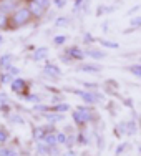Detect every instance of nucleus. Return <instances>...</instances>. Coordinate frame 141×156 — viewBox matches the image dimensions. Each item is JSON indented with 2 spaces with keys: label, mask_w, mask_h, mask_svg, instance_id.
Here are the masks:
<instances>
[{
  "label": "nucleus",
  "mask_w": 141,
  "mask_h": 156,
  "mask_svg": "<svg viewBox=\"0 0 141 156\" xmlns=\"http://www.w3.org/2000/svg\"><path fill=\"white\" fill-rule=\"evenodd\" d=\"M30 17H32V13H30V10H28V9H18V10H15V12H13L12 22H13V25L20 27V25L28 23Z\"/></svg>",
  "instance_id": "1"
},
{
  "label": "nucleus",
  "mask_w": 141,
  "mask_h": 156,
  "mask_svg": "<svg viewBox=\"0 0 141 156\" xmlns=\"http://www.w3.org/2000/svg\"><path fill=\"white\" fill-rule=\"evenodd\" d=\"M73 120H75V123L78 125H85L88 123V121L91 120V113L88 108H85V106H78L76 111L73 113Z\"/></svg>",
  "instance_id": "2"
},
{
  "label": "nucleus",
  "mask_w": 141,
  "mask_h": 156,
  "mask_svg": "<svg viewBox=\"0 0 141 156\" xmlns=\"http://www.w3.org/2000/svg\"><path fill=\"white\" fill-rule=\"evenodd\" d=\"M75 93H78L86 103H96L98 100H101V96H100V95L90 93V91H76V90H75Z\"/></svg>",
  "instance_id": "3"
},
{
  "label": "nucleus",
  "mask_w": 141,
  "mask_h": 156,
  "mask_svg": "<svg viewBox=\"0 0 141 156\" xmlns=\"http://www.w3.org/2000/svg\"><path fill=\"white\" fill-rule=\"evenodd\" d=\"M85 55H88L90 58H95V60H101V58L106 57V53L103 50H93V48H91V50H86Z\"/></svg>",
  "instance_id": "4"
},
{
  "label": "nucleus",
  "mask_w": 141,
  "mask_h": 156,
  "mask_svg": "<svg viewBox=\"0 0 141 156\" xmlns=\"http://www.w3.org/2000/svg\"><path fill=\"white\" fill-rule=\"evenodd\" d=\"M27 9L30 10V13H32V15H37V17H40V15L43 13V7H40L38 3H37V2H33V0L30 2V5H28Z\"/></svg>",
  "instance_id": "5"
},
{
  "label": "nucleus",
  "mask_w": 141,
  "mask_h": 156,
  "mask_svg": "<svg viewBox=\"0 0 141 156\" xmlns=\"http://www.w3.org/2000/svg\"><path fill=\"white\" fill-rule=\"evenodd\" d=\"M45 73H48V75L53 76V78H58L60 76V68L55 66V65H51V63H47L45 65Z\"/></svg>",
  "instance_id": "6"
},
{
  "label": "nucleus",
  "mask_w": 141,
  "mask_h": 156,
  "mask_svg": "<svg viewBox=\"0 0 141 156\" xmlns=\"http://www.w3.org/2000/svg\"><path fill=\"white\" fill-rule=\"evenodd\" d=\"M12 90L15 91V93H20L22 90H25V80H22V78L13 80L12 81Z\"/></svg>",
  "instance_id": "7"
},
{
  "label": "nucleus",
  "mask_w": 141,
  "mask_h": 156,
  "mask_svg": "<svg viewBox=\"0 0 141 156\" xmlns=\"http://www.w3.org/2000/svg\"><path fill=\"white\" fill-rule=\"evenodd\" d=\"M66 51H68V55H70L72 58H78V60H81V58L85 57V51H81L80 48H76V47H72V48H68Z\"/></svg>",
  "instance_id": "8"
},
{
  "label": "nucleus",
  "mask_w": 141,
  "mask_h": 156,
  "mask_svg": "<svg viewBox=\"0 0 141 156\" xmlns=\"http://www.w3.org/2000/svg\"><path fill=\"white\" fill-rule=\"evenodd\" d=\"M43 141L48 144L50 148H53L55 144H58V140H57V135H53V133H50V135H47L45 138H43Z\"/></svg>",
  "instance_id": "9"
},
{
  "label": "nucleus",
  "mask_w": 141,
  "mask_h": 156,
  "mask_svg": "<svg viewBox=\"0 0 141 156\" xmlns=\"http://www.w3.org/2000/svg\"><path fill=\"white\" fill-rule=\"evenodd\" d=\"M80 70H83V72H90V73H100V72H101V68H100V66H96V65H86V63H85V65H81Z\"/></svg>",
  "instance_id": "10"
},
{
  "label": "nucleus",
  "mask_w": 141,
  "mask_h": 156,
  "mask_svg": "<svg viewBox=\"0 0 141 156\" xmlns=\"http://www.w3.org/2000/svg\"><path fill=\"white\" fill-rule=\"evenodd\" d=\"M47 53H48V50L45 47H42V48H38V50L33 53V58H35V60H43V58L47 57Z\"/></svg>",
  "instance_id": "11"
},
{
  "label": "nucleus",
  "mask_w": 141,
  "mask_h": 156,
  "mask_svg": "<svg viewBox=\"0 0 141 156\" xmlns=\"http://www.w3.org/2000/svg\"><path fill=\"white\" fill-rule=\"evenodd\" d=\"M47 121L48 123H58V121H62L63 120V116L62 115H58V113H51V115H47Z\"/></svg>",
  "instance_id": "12"
},
{
  "label": "nucleus",
  "mask_w": 141,
  "mask_h": 156,
  "mask_svg": "<svg viewBox=\"0 0 141 156\" xmlns=\"http://www.w3.org/2000/svg\"><path fill=\"white\" fill-rule=\"evenodd\" d=\"M10 62H12V55H10V53L3 55V57L0 58V65H2L3 68H5V66H9V65H12V63H10Z\"/></svg>",
  "instance_id": "13"
},
{
  "label": "nucleus",
  "mask_w": 141,
  "mask_h": 156,
  "mask_svg": "<svg viewBox=\"0 0 141 156\" xmlns=\"http://www.w3.org/2000/svg\"><path fill=\"white\" fill-rule=\"evenodd\" d=\"M33 136H35L37 140H40V138H45V128H37L35 129V133H33Z\"/></svg>",
  "instance_id": "14"
},
{
  "label": "nucleus",
  "mask_w": 141,
  "mask_h": 156,
  "mask_svg": "<svg viewBox=\"0 0 141 156\" xmlns=\"http://www.w3.org/2000/svg\"><path fill=\"white\" fill-rule=\"evenodd\" d=\"M100 43H101L103 47H106V48H118V43H115V42H108V40H100Z\"/></svg>",
  "instance_id": "15"
},
{
  "label": "nucleus",
  "mask_w": 141,
  "mask_h": 156,
  "mask_svg": "<svg viewBox=\"0 0 141 156\" xmlns=\"http://www.w3.org/2000/svg\"><path fill=\"white\" fill-rule=\"evenodd\" d=\"M65 42H66V37H65V35H57V37L53 38V43H55V45H63Z\"/></svg>",
  "instance_id": "16"
},
{
  "label": "nucleus",
  "mask_w": 141,
  "mask_h": 156,
  "mask_svg": "<svg viewBox=\"0 0 141 156\" xmlns=\"http://www.w3.org/2000/svg\"><path fill=\"white\" fill-rule=\"evenodd\" d=\"M129 72H133L136 76L141 78V65H133V66H129Z\"/></svg>",
  "instance_id": "17"
},
{
  "label": "nucleus",
  "mask_w": 141,
  "mask_h": 156,
  "mask_svg": "<svg viewBox=\"0 0 141 156\" xmlns=\"http://www.w3.org/2000/svg\"><path fill=\"white\" fill-rule=\"evenodd\" d=\"M5 70L10 73V75H18V73H20V70H18V68H15L13 65H9V66H5Z\"/></svg>",
  "instance_id": "18"
},
{
  "label": "nucleus",
  "mask_w": 141,
  "mask_h": 156,
  "mask_svg": "<svg viewBox=\"0 0 141 156\" xmlns=\"http://www.w3.org/2000/svg\"><path fill=\"white\" fill-rule=\"evenodd\" d=\"M65 25H68V18H66V17L57 18V27H65Z\"/></svg>",
  "instance_id": "19"
},
{
  "label": "nucleus",
  "mask_w": 141,
  "mask_h": 156,
  "mask_svg": "<svg viewBox=\"0 0 141 156\" xmlns=\"http://www.w3.org/2000/svg\"><path fill=\"white\" fill-rule=\"evenodd\" d=\"M12 76L13 75H10V73H5V75H2V78H0V81H2V83H12Z\"/></svg>",
  "instance_id": "20"
},
{
  "label": "nucleus",
  "mask_w": 141,
  "mask_h": 156,
  "mask_svg": "<svg viewBox=\"0 0 141 156\" xmlns=\"http://www.w3.org/2000/svg\"><path fill=\"white\" fill-rule=\"evenodd\" d=\"M15 153H13L12 150H9V148H2L0 150V156H13Z\"/></svg>",
  "instance_id": "21"
},
{
  "label": "nucleus",
  "mask_w": 141,
  "mask_h": 156,
  "mask_svg": "<svg viewBox=\"0 0 141 156\" xmlns=\"http://www.w3.org/2000/svg\"><path fill=\"white\" fill-rule=\"evenodd\" d=\"M131 27H133V28H138V27H141V17L133 18V20H131Z\"/></svg>",
  "instance_id": "22"
},
{
  "label": "nucleus",
  "mask_w": 141,
  "mask_h": 156,
  "mask_svg": "<svg viewBox=\"0 0 141 156\" xmlns=\"http://www.w3.org/2000/svg\"><path fill=\"white\" fill-rule=\"evenodd\" d=\"M126 125H128V133H129V135H135V133H136L135 123H133V121H129V123H126Z\"/></svg>",
  "instance_id": "23"
},
{
  "label": "nucleus",
  "mask_w": 141,
  "mask_h": 156,
  "mask_svg": "<svg viewBox=\"0 0 141 156\" xmlns=\"http://www.w3.org/2000/svg\"><path fill=\"white\" fill-rule=\"evenodd\" d=\"M57 140H58V143H60V144H66V140H68V138H66L63 133H60V135H57Z\"/></svg>",
  "instance_id": "24"
},
{
  "label": "nucleus",
  "mask_w": 141,
  "mask_h": 156,
  "mask_svg": "<svg viewBox=\"0 0 141 156\" xmlns=\"http://www.w3.org/2000/svg\"><path fill=\"white\" fill-rule=\"evenodd\" d=\"M75 143H76V136H70V138L66 140V146H68V148H72Z\"/></svg>",
  "instance_id": "25"
},
{
  "label": "nucleus",
  "mask_w": 141,
  "mask_h": 156,
  "mask_svg": "<svg viewBox=\"0 0 141 156\" xmlns=\"http://www.w3.org/2000/svg\"><path fill=\"white\" fill-rule=\"evenodd\" d=\"M7 140H9V135H7L3 129H0V143H5Z\"/></svg>",
  "instance_id": "26"
},
{
  "label": "nucleus",
  "mask_w": 141,
  "mask_h": 156,
  "mask_svg": "<svg viewBox=\"0 0 141 156\" xmlns=\"http://www.w3.org/2000/svg\"><path fill=\"white\" fill-rule=\"evenodd\" d=\"M33 2H37L40 7H43V9H45V7H48V3H50V0H33Z\"/></svg>",
  "instance_id": "27"
},
{
  "label": "nucleus",
  "mask_w": 141,
  "mask_h": 156,
  "mask_svg": "<svg viewBox=\"0 0 141 156\" xmlns=\"http://www.w3.org/2000/svg\"><path fill=\"white\" fill-rule=\"evenodd\" d=\"M5 23H7V17L3 12H0V27H5Z\"/></svg>",
  "instance_id": "28"
},
{
  "label": "nucleus",
  "mask_w": 141,
  "mask_h": 156,
  "mask_svg": "<svg viewBox=\"0 0 141 156\" xmlns=\"http://www.w3.org/2000/svg\"><path fill=\"white\" fill-rule=\"evenodd\" d=\"M5 103H7V95L5 93H0V108L5 106Z\"/></svg>",
  "instance_id": "29"
},
{
  "label": "nucleus",
  "mask_w": 141,
  "mask_h": 156,
  "mask_svg": "<svg viewBox=\"0 0 141 156\" xmlns=\"http://www.w3.org/2000/svg\"><path fill=\"white\" fill-rule=\"evenodd\" d=\"M68 108H70V106L66 105V103H60V105H57V110L58 111H66Z\"/></svg>",
  "instance_id": "30"
},
{
  "label": "nucleus",
  "mask_w": 141,
  "mask_h": 156,
  "mask_svg": "<svg viewBox=\"0 0 141 156\" xmlns=\"http://www.w3.org/2000/svg\"><path fill=\"white\" fill-rule=\"evenodd\" d=\"M125 148H126V143H121L120 146L116 148V154H121V153L125 151Z\"/></svg>",
  "instance_id": "31"
},
{
  "label": "nucleus",
  "mask_w": 141,
  "mask_h": 156,
  "mask_svg": "<svg viewBox=\"0 0 141 156\" xmlns=\"http://www.w3.org/2000/svg\"><path fill=\"white\" fill-rule=\"evenodd\" d=\"M10 120H12V121H15V123H23V120H22V118H18L17 115H13V116H10Z\"/></svg>",
  "instance_id": "32"
},
{
  "label": "nucleus",
  "mask_w": 141,
  "mask_h": 156,
  "mask_svg": "<svg viewBox=\"0 0 141 156\" xmlns=\"http://www.w3.org/2000/svg\"><path fill=\"white\" fill-rule=\"evenodd\" d=\"M27 98L30 100V101H37V103H40V98H38V96H35V95H28Z\"/></svg>",
  "instance_id": "33"
},
{
  "label": "nucleus",
  "mask_w": 141,
  "mask_h": 156,
  "mask_svg": "<svg viewBox=\"0 0 141 156\" xmlns=\"http://www.w3.org/2000/svg\"><path fill=\"white\" fill-rule=\"evenodd\" d=\"M85 42H86V43L88 42H93V37H91L90 33H85Z\"/></svg>",
  "instance_id": "34"
},
{
  "label": "nucleus",
  "mask_w": 141,
  "mask_h": 156,
  "mask_svg": "<svg viewBox=\"0 0 141 156\" xmlns=\"http://www.w3.org/2000/svg\"><path fill=\"white\" fill-rule=\"evenodd\" d=\"M138 10H139V5H135V7H133V9L128 12V15H129V13H135V12H138Z\"/></svg>",
  "instance_id": "35"
},
{
  "label": "nucleus",
  "mask_w": 141,
  "mask_h": 156,
  "mask_svg": "<svg viewBox=\"0 0 141 156\" xmlns=\"http://www.w3.org/2000/svg\"><path fill=\"white\" fill-rule=\"evenodd\" d=\"M35 110H40V111H43V110H47V106H43V105H35Z\"/></svg>",
  "instance_id": "36"
},
{
  "label": "nucleus",
  "mask_w": 141,
  "mask_h": 156,
  "mask_svg": "<svg viewBox=\"0 0 141 156\" xmlns=\"http://www.w3.org/2000/svg\"><path fill=\"white\" fill-rule=\"evenodd\" d=\"M55 3H57L58 7H63L65 5V0H55Z\"/></svg>",
  "instance_id": "37"
},
{
  "label": "nucleus",
  "mask_w": 141,
  "mask_h": 156,
  "mask_svg": "<svg viewBox=\"0 0 141 156\" xmlns=\"http://www.w3.org/2000/svg\"><path fill=\"white\" fill-rule=\"evenodd\" d=\"M85 87H86V88H96L98 85H95V83H85Z\"/></svg>",
  "instance_id": "38"
},
{
  "label": "nucleus",
  "mask_w": 141,
  "mask_h": 156,
  "mask_svg": "<svg viewBox=\"0 0 141 156\" xmlns=\"http://www.w3.org/2000/svg\"><path fill=\"white\" fill-rule=\"evenodd\" d=\"M63 156H76V154L73 153V151H68V153H65V154H63Z\"/></svg>",
  "instance_id": "39"
},
{
  "label": "nucleus",
  "mask_w": 141,
  "mask_h": 156,
  "mask_svg": "<svg viewBox=\"0 0 141 156\" xmlns=\"http://www.w3.org/2000/svg\"><path fill=\"white\" fill-rule=\"evenodd\" d=\"M81 2H83V0H76V2H75V10H76V9H78V5H80V3H81Z\"/></svg>",
  "instance_id": "40"
},
{
  "label": "nucleus",
  "mask_w": 141,
  "mask_h": 156,
  "mask_svg": "<svg viewBox=\"0 0 141 156\" xmlns=\"http://www.w3.org/2000/svg\"><path fill=\"white\" fill-rule=\"evenodd\" d=\"M2 40H3V38H2V35H0V43H2Z\"/></svg>",
  "instance_id": "41"
}]
</instances>
